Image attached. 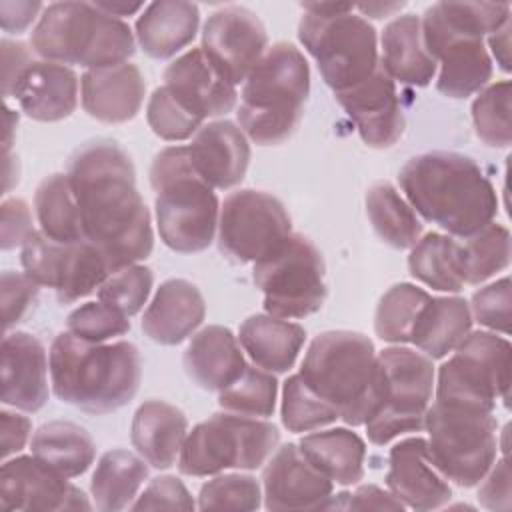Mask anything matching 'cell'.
I'll list each match as a JSON object with an SVG mask.
<instances>
[{
  "label": "cell",
  "instance_id": "obj_56",
  "mask_svg": "<svg viewBox=\"0 0 512 512\" xmlns=\"http://www.w3.org/2000/svg\"><path fill=\"white\" fill-rule=\"evenodd\" d=\"M344 508L350 510H402L404 504L392 494L376 484L360 486L354 494H346Z\"/></svg>",
  "mask_w": 512,
  "mask_h": 512
},
{
  "label": "cell",
  "instance_id": "obj_2",
  "mask_svg": "<svg viewBox=\"0 0 512 512\" xmlns=\"http://www.w3.org/2000/svg\"><path fill=\"white\" fill-rule=\"evenodd\" d=\"M398 184L414 212L458 238L478 232L498 212L492 182L464 154H418L402 166Z\"/></svg>",
  "mask_w": 512,
  "mask_h": 512
},
{
  "label": "cell",
  "instance_id": "obj_58",
  "mask_svg": "<svg viewBox=\"0 0 512 512\" xmlns=\"http://www.w3.org/2000/svg\"><path fill=\"white\" fill-rule=\"evenodd\" d=\"M488 46L498 62V66L508 72L510 70V20L498 28L494 34L488 38Z\"/></svg>",
  "mask_w": 512,
  "mask_h": 512
},
{
  "label": "cell",
  "instance_id": "obj_54",
  "mask_svg": "<svg viewBox=\"0 0 512 512\" xmlns=\"http://www.w3.org/2000/svg\"><path fill=\"white\" fill-rule=\"evenodd\" d=\"M0 46H2V94L4 98H12L18 80L34 60L30 50L22 42L2 40Z\"/></svg>",
  "mask_w": 512,
  "mask_h": 512
},
{
  "label": "cell",
  "instance_id": "obj_43",
  "mask_svg": "<svg viewBox=\"0 0 512 512\" xmlns=\"http://www.w3.org/2000/svg\"><path fill=\"white\" fill-rule=\"evenodd\" d=\"M472 122L476 136L486 146H510V80H500L478 92L476 100L472 102Z\"/></svg>",
  "mask_w": 512,
  "mask_h": 512
},
{
  "label": "cell",
  "instance_id": "obj_49",
  "mask_svg": "<svg viewBox=\"0 0 512 512\" xmlns=\"http://www.w3.org/2000/svg\"><path fill=\"white\" fill-rule=\"evenodd\" d=\"M512 294H510V278L504 276L496 280L494 284H488L474 292L472 304H470V314L474 316L476 322H480L484 328L492 332H500L504 336L510 334V304Z\"/></svg>",
  "mask_w": 512,
  "mask_h": 512
},
{
  "label": "cell",
  "instance_id": "obj_18",
  "mask_svg": "<svg viewBox=\"0 0 512 512\" xmlns=\"http://www.w3.org/2000/svg\"><path fill=\"white\" fill-rule=\"evenodd\" d=\"M0 504L4 510L60 512L90 510L86 494L42 460L32 456L8 458L0 470Z\"/></svg>",
  "mask_w": 512,
  "mask_h": 512
},
{
  "label": "cell",
  "instance_id": "obj_33",
  "mask_svg": "<svg viewBox=\"0 0 512 512\" xmlns=\"http://www.w3.org/2000/svg\"><path fill=\"white\" fill-rule=\"evenodd\" d=\"M470 328L472 314L464 298L430 296L412 326L410 342L428 358H444L468 336Z\"/></svg>",
  "mask_w": 512,
  "mask_h": 512
},
{
  "label": "cell",
  "instance_id": "obj_22",
  "mask_svg": "<svg viewBox=\"0 0 512 512\" xmlns=\"http://www.w3.org/2000/svg\"><path fill=\"white\" fill-rule=\"evenodd\" d=\"M50 360L42 342L28 332H6L2 340V402L38 412L48 400Z\"/></svg>",
  "mask_w": 512,
  "mask_h": 512
},
{
  "label": "cell",
  "instance_id": "obj_57",
  "mask_svg": "<svg viewBox=\"0 0 512 512\" xmlns=\"http://www.w3.org/2000/svg\"><path fill=\"white\" fill-rule=\"evenodd\" d=\"M40 10H42L40 2H8V0H2L0 2V20H2L4 32H10V34L24 32L36 20Z\"/></svg>",
  "mask_w": 512,
  "mask_h": 512
},
{
  "label": "cell",
  "instance_id": "obj_47",
  "mask_svg": "<svg viewBox=\"0 0 512 512\" xmlns=\"http://www.w3.org/2000/svg\"><path fill=\"white\" fill-rule=\"evenodd\" d=\"M262 492L256 478L248 474H224L208 480L198 494L200 510H256Z\"/></svg>",
  "mask_w": 512,
  "mask_h": 512
},
{
  "label": "cell",
  "instance_id": "obj_19",
  "mask_svg": "<svg viewBox=\"0 0 512 512\" xmlns=\"http://www.w3.org/2000/svg\"><path fill=\"white\" fill-rule=\"evenodd\" d=\"M262 484L268 510L336 508L334 482L302 454L298 444H284L274 450L262 472Z\"/></svg>",
  "mask_w": 512,
  "mask_h": 512
},
{
  "label": "cell",
  "instance_id": "obj_28",
  "mask_svg": "<svg viewBox=\"0 0 512 512\" xmlns=\"http://www.w3.org/2000/svg\"><path fill=\"white\" fill-rule=\"evenodd\" d=\"M182 362L186 374L210 392L224 390L246 368L238 336L218 324L206 326L192 336Z\"/></svg>",
  "mask_w": 512,
  "mask_h": 512
},
{
  "label": "cell",
  "instance_id": "obj_20",
  "mask_svg": "<svg viewBox=\"0 0 512 512\" xmlns=\"http://www.w3.org/2000/svg\"><path fill=\"white\" fill-rule=\"evenodd\" d=\"M334 96L368 146L388 148L402 136L404 114L400 98L394 80L384 72L382 64L364 82Z\"/></svg>",
  "mask_w": 512,
  "mask_h": 512
},
{
  "label": "cell",
  "instance_id": "obj_25",
  "mask_svg": "<svg viewBox=\"0 0 512 512\" xmlns=\"http://www.w3.org/2000/svg\"><path fill=\"white\" fill-rule=\"evenodd\" d=\"M80 88L84 112L106 124L132 120L140 112L146 94L144 76L130 62L86 70L80 78Z\"/></svg>",
  "mask_w": 512,
  "mask_h": 512
},
{
  "label": "cell",
  "instance_id": "obj_9",
  "mask_svg": "<svg viewBox=\"0 0 512 512\" xmlns=\"http://www.w3.org/2000/svg\"><path fill=\"white\" fill-rule=\"evenodd\" d=\"M424 428L432 464L458 486H476L496 460L498 424L492 412L434 402L424 414Z\"/></svg>",
  "mask_w": 512,
  "mask_h": 512
},
{
  "label": "cell",
  "instance_id": "obj_31",
  "mask_svg": "<svg viewBox=\"0 0 512 512\" xmlns=\"http://www.w3.org/2000/svg\"><path fill=\"white\" fill-rule=\"evenodd\" d=\"M384 72L400 84L428 86L436 74V60L424 46L422 22L416 14H402L382 32Z\"/></svg>",
  "mask_w": 512,
  "mask_h": 512
},
{
  "label": "cell",
  "instance_id": "obj_14",
  "mask_svg": "<svg viewBox=\"0 0 512 512\" xmlns=\"http://www.w3.org/2000/svg\"><path fill=\"white\" fill-rule=\"evenodd\" d=\"M254 284L264 294V310L276 318H306L326 300L324 260L302 234H292L276 252L254 264Z\"/></svg>",
  "mask_w": 512,
  "mask_h": 512
},
{
  "label": "cell",
  "instance_id": "obj_29",
  "mask_svg": "<svg viewBox=\"0 0 512 512\" xmlns=\"http://www.w3.org/2000/svg\"><path fill=\"white\" fill-rule=\"evenodd\" d=\"M188 436L184 412L164 400H146L138 406L130 426L136 452L158 470L174 466Z\"/></svg>",
  "mask_w": 512,
  "mask_h": 512
},
{
  "label": "cell",
  "instance_id": "obj_42",
  "mask_svg": "<svg viewBox=\"0 0 512 512\" xmlns=\"http://www.w3.org/2000/svg\"><path fill=\"white\" fill-rule=\"evenodd\" d=\"M276 394L278 382L272 372L246 364L244 372L230 386L218 392V404L226 412L266 418L274 414Z\"/></svg>",
  "mask_w": 512,
  "mask_h": 512
},
{
  "label": "cell",
  "instance_id": "obj_61",
  "mask_svg": "<svg viewBox=\"0 0 512 512\" xmlns=\"http://www.w3.org/2000/svg\"><path fill=\"white\" fill-rule=\"evenodd\" d=\"M16 122H18V114H16V112H12L10 108H6V140H4L6 150L10 148V134H12V130H14Z\"/></svg>",
  "mask_w": 512,
  "mask_h": 512
},
{
  "label": "cell",
  "instance_id": "obj_26",
  "mask_svg": "<svg viewBox=\"0 0 512 512\" xmlns=\"http://www.w3.org/2000/svg\"><path fill=\"white\" fill-rule=\"evenodd\" d=\"M204 316L206 304L200 290L184 278H170L160 284L144 310L142 330L158 344L176 346L198 330Z\"/></svg>",
  "mask_w": 512,
  "mask_h": 512
},
{
  "label": "cell",
  "instance_id": "obj_6",
  "mask_svg": "<svg viewBox=\"0 0 512 512\" xmlns=\"http://www.w3.org/2000/svg\"><path fill=\"white\" fill-rule=\"evenodd\" d=\"M150 186L162 242L182 254L206 250L218 228L220 206L214 188L192 168L188 146H168L154 156Z\"/></svg>",
  "mask_w": 512,
  "mask_h": 512
},
{
  "label": "cell",
  "instance_id": "obj_52",
  "mask_svg": "<svg viewBox=\"0 0 512 512\" xmlns=\"http://www.w3.org/2000/svg\"><path fill=\"white\" fill-rule=\"evenodd\" d=\"M36 230L32 228V214L22 198H8L2 202V248L12 250L22 246Z\"/></svg>",
  "mask_w": 512,
  "mask_h": 512
},
{
  "label": "cell",
  "instance_id": "obj_38",
  "mask_svg": "<svg viewBox=\"0 0 512 512\" xmlns=\"http://www.w3.org/2000/svg\"><path fill=\"white\" fill-rule=\"evenodd\" d=\"M366 214L380 240L392 248H412L422 236V222L414 208L390 182H376L368 188Z\"/></svg>",
  "mask_w": 512,
  "mask_h": 512
},
{
  "label": "cell",
  "instance_id": "obj_55",
  "mask_svg": "<svg viewBox=\"0 0 512 512\" xmlns=\"http://www.w3.org/2000/svg\"><path fill=\"white\" fill-rule=\"evenodd\" d=\"M0 424H2V458L8 460L12 454L20 452L26 446L32 432V422L22 414L2 410Z\"/></svg>",
  "mask_w": 512,
  "mask_h": 512
},
{
  "label": "cell",
  "instance_id": "obj_34",
  "mask_svg": "<svg viewBox=\"0 0 512 512\" xmlns=\"http://www.w3.org/2000/svg\"><path fill=\"white\" fill-rule=\"evenodd\" d=\"M298 446L326 478L340 486H352L364 476L366 444L348 428L306 434Z\"/></svg>",
  "mask_w": 512,
  "mask_h": 512
},
{
  "label": "cell",
  "instance_id": "obj_35",
  "mask_svg": "<svg viewBox=\"0 0 512 512\" xmlns=\"http://www.w3.org/2000/svg\"><path fill=\"white\" fill-rule=\"evenodd\" d=\"M30 448L38 460L66 478L84 474L96 458L92 436L82 426L68 420L42 424L34 432Z\"/></svg>",
  "mask_w": 512,
  "mask_h": 512
},
{
  "label": "cell",
  "instance_id": "obj_16",
  "mask_svg": "<svg viewBox=\"0 0 512 512\" xmlns=\"http://www.w3.org/2000/svg\"><path fill=\"white\" fill-rule=\"evenodd\" d=\"M24 274H28L38 286L56 290L62 304H72L94 290L112 274L100 250L84 242L60 244L34 232L20 252Z\"/></svg>",
  "mask_w": 512,
  "mask_h": 512
},
{
  "label": "cell",
  "instance_id": "obj_10",
  "mask_svg": "<svg viewBox=\"0 0 512 512\" xmlns=\"http://www.w3.org/2000/svg\"><path fill=\"white\" fill-rule=\"evenodd\" d=\"M274 424L234 412H220L188 432L178 470L186 476H212L230 468L254 470L278 448Z\"/></svg>",
  "mask_w": 512,
  "mask_h": 512
},
{
  "label": "cell",
  "instance_id": "obj_15",
  "mask_svg": "<svg viewBox=\"0 0 512 512\" xmlns=\"http://www.w3.org/2000/svg\"><path fill=\"white\" fill-rule=\"evenodd\" d=\"M290 236V216L276 196L246 188L224 198L218 216V244L232 260L256 264Z\"/></svg>",
  "mask_w": 512,
  "mask_h": 512
},
{
  "label": "cell",
  "instance_id": "obj_41",
  "mask_svg": "<svg viewBox=\"0 0 512 512\" xmlns=\"http://www.w3.org/2000/svg\"><path fill=\"white\" fill-rule=\"evenodd\" d=\"M430 300V294L414 284L400 282L384 292L374 316V330L380 340L390 344L410 342L412 326Z\"/></svg>",
  "mask_w": 512,
  "mask_h": 512
},
{
  "label": "cell",
  "instance_id": "obj_24",
  "mask_svg": "<svg viewBox=\"0 0 512 512\" xmlns=\"http://www.w3.org/2000/svg\"><path fill=\"white\" fill-rule=\"evenodd\" d=\"M188 156L196 174L212 188H232L242 182L250 162L246 134L230 120L204 124L188 146Z\"/></svg>",
  "mask_w": 512,
  "mask_h": 512
},
{
  "label": "cell",
  "instance_id": "obj_5",
  "mask_svg": "<svg viewBox=\"0 0 512 512\" xmlns=\"http://www.w3.org/2000/svg\"><path fill=\"white\" fill-rule=\"evenodd\" d=\"M310 92V66L288 42L270 46L244 80L238 126L252 142L274 146L288 140L300 124Z\"/></svg>",
  "mask_w": 512,
  "mask_h": 512
},
{
  "label": "cell",
  "instance_id": "obj_37",
  "mask_svg": "<svg viewBox=\"0 0 512 512\" xmlns=\"http://www.w3.org/2000/svg\"><path fill=\"white\" fill-rule=\"evenodd\" d=\"M34 212L40 232L54 242H84L80 208L68 174H52L40 182L34 194Z\"/></svg>",
  "mask_w": 512,
  "mask_h": 512
},
{
  "label": "cell",
  "instance_id": "obj_53",
  "mask_svg": "<svg viewBox=\"0 0 512 512\" xmlns=\"http://www.w3.org/2000/svg\"><path fill=\"white\" fill-rule=\"evenodd\" d=\"M478 500L488 510H510V468L506 458L494 460L490 470L478 482Z\"/></svg>",
  "mask_w": 512,
  "mask_h": 512
},
{
  "label": "cell",
  "instance_id": "obj_46",
  "mask_svg": "<svg viewBox=\"0 0 512 512\" xmlns=\"http://www.w3.org/2000/svg\"><path fill=\"white\" fill-rule=\"evenodd\" d=\"M152 284V270L140 264H132L118 272H112L104 280V284L98 288V300L130 318L144 308Z\"/></svg>",
  "mask_w": 512,
  "mask_h": 512
},
{
  "label": "cell",
  "instance_id": "obj_59",
  "mask_svg": "<svg viewBox=\"0 0 512 512\" xmlns=\"http://www.w3.org/2000/svg\"><path fill=\"white\" fill-rule=\"evenodd\" d=\"M100 10H104L106 14L114 16V18H120L122 16H130V14H136L140 8H144L142 2H134V4H128V2H94Z\"/></svg>",
  "mask_w": 512,
  "mask_h": 512
},
{
  "label": "cell",
  "instance_id": "obj_51",
  "mask_svg": "<svg viewBox=\"0 0 512 512\" xmlns=\"http://www.w3.org/2000/svg\"><path fill=\"white\" fill-rule=\"evenodd\" d=\"M38 296V284L20 272L6 270L2 274V318L4 330L8 332L28 312Z\"/></svg>",
  "mask_w": 512,
  "mask_h": 512
},
{
  "label": "cell",
  "instance_id": "obj_30",
  "mask_svg": "<svg viewBox=\"0 0 512 512\" xmlns=\"http://www.w3.org/2000/svg\"><path fill=\"white\" fill-rule=\"evenodd\" d=\"M198 24L200 12L192 2H152L136 20V40L150 58L166 60L194 40Z\"/></svg>",
  "mask_w": 512,
  "mask_h": 512
},
{
  "label": "cell",
  "instance_id": "obj_36",
  "mask_svg": "<svg viewBox=\"0 0 512 512\" xmlns=\"http://www.w3.org/2000/svg\"><path fill=\"white\" fill-rule=\"evenodd\" d=\"M148 462L128 450L106 452L92 474L90 494L94 506L102 512H118L130 508L138 490L148 478Z\"/></svg>",
  "mask_w": 512,
  "mask_h": 512
},
{
  "label": "cell",
  "instance_id": "obj_40",
  "mask_svg": "<svg viewBox=\"0 0 512 512\" xmlns=\"http://www.w3.org/2000/svg\"><path fill=\"white\" fill-rule=\"evenodd\" d=\"M410 274L432 290L458 292L464 286L458 268L456 240L444 234L430 232L420 238L408 256Z\"/></svg>",
  "mask_w": 512,
  "mask_h": 512
},
{
  "label": "cell",
  "instance_id": "obj_7",
  "mask_svg": "<svg viewBox=\"0 0 512 512\" xmlns=\"http://www.w3.org/2000/svg\"><path fill=\"white\" fill-rule=\"evenodd\" d=\"M30 44L48 62L88 70L124 64L136 50L130 26L90 2H54L44 8Z\"/></svg>",
  "mask_w": 512,
  "mask_h": 512
},
{
  "label": "cell",
  "instance_id": "obj_4",
  "mask_svg": "<svg viewBox=\"0 0 512 512\" xmlns=\"http://www.w3.org/2000/svg\"><path fill=\"white\" fill-rule=\"evenodd\" d=\"M300 378L348 426H362L382 402L384 382L368 336L352 330L318 334L304 356Z\"/></svg>",
  "mask_w": 512,
  "mask_h": 512
},
{
  "label": "cell",
  "instance_id": "obj_60",
  "mask_svg": "<svg viewBox=\"0 0 512 512\" xmlns=\"http://www.w3.org/2000/svg\"><path fill=\"white\" fill-rule=\"evenodd\" d=\"M402 6H404L402 2H400V4H360V6H358V10H360L362 14H366V16L382 18V16H386V14L394 12V10H400Z\"/></svg>",
  "mask_w": 512,
  "mask_h": 512
},
{
  "label": "cell",
  "instance_id": "obj_50",
  "mask_svg": "<svg viewBox=\"0 0 512 512\" xmlns=\"http://www.w3.org/2000/svg\"><path fill=\"white\" fill-rule=\"evenodd\" d=\"M132 510H194L196 504L186 486L176 476L150 480L144 492L132 502Z\"/></svg>",
  "mask_w": 512,
  "mask_h": 512
},
{
  "label": "cell",
  "instance_id": "obj_45",
  "mask_svg": "<svg viewBox=\"0 0 512 512\" xmlns=\"http://www.w3.org/2000/svg\"><path fill=\"white\" fill-rule=\"evenodd\" d=\"M146 120L152 132L168 142L188 140L204 126V120L190 112L166 86L152 92L146 106Z\"/></svg>",
  "mask_w": 512,
  "mask_h": 512
},
{
  "label": "cell",
  "instance_id": "obj_1",
  "mask_svg": "<svg viewBox=\"0 0 512 512\" xmlns=\"http://www.w3.org/2000/svg\"><path fill=\"white\" fill-rule=\"evenodd\" d=\"M84 236L118 272L150 256L154 234L150 212L136 188V170L112 140H94L78 148L68 162Z\"/></svg>",
  "mask_w": 512,
  "mask_h": 512
},
{
  "label": "cell",
  "instance_id": "obj_21",
  "mask_svg": "<svg viewBox=\"0 0 512 512\" xmlns=\"http://www.w3.org/2000/svg\"><path fill=\"white\" fill-rule=\"evenodd\" d=\"M386 474L388 490L408 508L434 510L442 508L452 490L446 478L436 470L428 454V442L420 436L400 440L390 450Z\"/></svg>",
  "mask_w": 512,
  "mask_h": 512
},
{
  "label": "cell",
  "instance_id": "obj_13",
  "mask_svg": "<svg viewBox=\"0 0 512 512\" xmlns=\"http://www.w3.org/2000/svg\"><path fill=\"white\" fill-rule=\"evenodd\" d=\"M382 370V402L366 420L368 440L384 446L406 432L424 428V414L432 402V358L406 346H390L378 354Z\"/></svg>",
  "mask_w": 512,
  "mask_h": 512
},
{
  "label": "cell",
  "instance_id": "obj_11",
  "mask_svg": "<svg viewBox=\"0 0 512 512\" xmlns=\"http://www.w3.org/2000/svg\"><path fill=\"white\" fill-rule=\"evenodd\" d=\"M298 38L334 94L364 82L380 66L376 30L352 10L334 16L304 12Z\"/></svg>",
  "mask_w": 512,
  "mask_h": 512
},
{
  "label": "cell",
  "instance_id": "obj_23",
  "mask_svg": "<svg viewBox=\"0 0 512 512\" xmlns=\"http://www.w3.org/2000/svg\"><path fill=\"white\" fill-rule=\"evenodd\" d=\"M164 86L202 120L222 116L236 106L238 92L202 48H192L164 70Z\"/></svg>",
  "mask_w": 512,
  "mask_h": 512
},
{
  "label": "cell",
  "instance_id": "obj_39",
  "mask_svg": "<svg viewBox=\"0 0 512 512\" xmlns=\"http://www.w3.org/2000/svg\"><path fill=\"white\" fill-rule=\"evenodd\" d=\"M456 248L464 284H482L510 264V232L496 222L456 240Z\"/></svg>",
  "mask_w": 512,
  "mask_h": 512
},
{
  "label": "cell",
  "instance_id": "obj_27",
  "mask_svg": "<svg viewBox=\"0 0 512 512\" xmlns=\"http://www.w3.org/2000/svg\"><path fill=\"white\" fill-rule=\"evenodd\" d=\"M22 112L38 122L68 118L78 104V76L72 68L34 60L16 84L14 96Z\"/></svg>",
  "mask_w": 512,
  "mask_h": 512
},
{
  "label": "cell",
  "instance_id": "obj_12",
  "mask_svg": "<svg viewBox=\"0 0 512 512\" xmlns=\"http://www.w3.org/2000/svg\"><path fill=\"white\" fill-rule=\"evenodd\" d=\"M510 342L496 332H468L438 370L436 402L494 412L496 400L508 404Z\"/></svg>",
  "mask_w": 512,
  "mask_h": 512
},
{
  "label": "cell",
  "instance_id": "obj_32",
  "mask_svg": "<svg viewBox=\"0 0 512 512\" xmlns=\"http://www.w3.org/2000/svg\"><path fill=\"white\" fill-rule=\"evenodd\" d=\"M306 340L300 324L270 314H254L246 318L238 330V342L252 362L268 372H288Z\"/></svg>",
  "mask_w": 512,
  "mask_h": 512
},
{
  "label": "cell",
  "instance_id": "obj_8",
  "mask_svg": "<svg viewBox=\"0 0 512 512\" xmlns=\"http://www.w3.org/2000/svg\"><path fill=\"white\" fill-rule=\"evenodd\" d=\"M422 38L440 62L436 88L448 98L480 92L492 76V58L484 44V12L478 2H436L426 8Z\"/></svg>",
  "mask_w": 512,
  "mask_h": 512
},
{
  "label": "cell",
  "instance_id": "obj_17",
  "mask_svg": "<svg viewBox=\"0 0 512 512\" xmlns=\"http://www.w3.org/2000/svg\"><path fill=\"white\" fill-rule=\"evenodd\" d=\"M262 20L244 6H224L208 16L202 30V52L230 82L240 84L268 50Z\"/></svg>",
  "mask_w": 512,
  "mask_h": 512
},
{
  "label": "cell",
  "instance_id": "obj_44",
  "mask_svg": "<svg viewBox=\"0 0 512 512\" xmlns=\"http://www.w3.org/2000/svg\"><path fill=\"white\" fill-rule=\"evenodd\" d=\"M340 420L338 412L320 400L300 378L292 374L282 388V424L290 432H312Z\"/></svg>",
  "mask_w": 512,
  "mask_h": 512
},
{
  "label": "cell",
  "instance_id": "obj_3",
  "mask_svg": "<svg viewBox=\"0 0 512 512\" xmlns=\"http://www.w3.org/2000/svg\"><path fill=\"white\" fill-rule=\"evenodd\" d=\"M50 380L58 400L88 414L126 406L142 380L140 352L132 342H88L60 332L50 346Z\"/></svg>",
  "mask_w": 512,
  "mask_h": 512
},
{
  "label": "cell",
  "instance_id": "obj_48",
  "mask_svg": "<svg viewBox=\"0 0 512 512\" xmlns=\"http://www.w3.org/2000/svg\"><path fill=\"white\" fill-rule=\"evenodd\" d=\"M70 334L88 342H106L130 330V320L104 302H86L72 310L66 320Z\"/></svg>",
  "mask_w": 512,
  "mask_h": 512
}]
</instances>
